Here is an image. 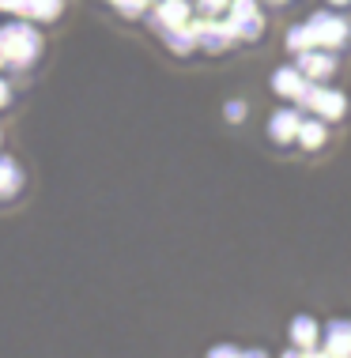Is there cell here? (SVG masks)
<instances>
[{
  "instance_id": "obj_1",
  "label": "cell",
  "mask_w": 351,
  "mask_h": 358,
  "mask_svg": "<svg viewBox=\"0 0 351 358\" xmlns=\"http://www.w3.org/2000/svg\"><path fill=\"white\" fill-rule=\"evenodd\" d=\"M306 27L314 34V45H321V50H344L351 42V19L340 8H321L306 19Z\"/></svg>"
},
{
  "instance_id": "obj_2",
  "label": "cell",
  "mask_w": 351,
  "mask_h": 358,
  "mask_svg": "<svg viewBox=\"0 0 351 358\" xmlns=\"http://www.w3.org/2000/svg\"><path fill=\"white\" fill-rule=\"evenodd\" d=\"M227 27L238 42H257L265 34V15H261L257 0H230L227 8Z\"/></svg>"
},
{
  "instance_id": "obj_3",
  "label": "cell",
  "mask_w": 351,
  "mask_h": 358,
  "mask_svg": "<svg viewBox=\"0 0 351 358\" xmlns=\"http://www.w3.org/2000/svg\"><path fill=\"white\" fill-rule=\"evenodd\" d=\"M295 64L302 69V76H306V80H314V83H325L329 76L336 72L333 50H321V45H310V50L295 53Z\"/></svg>"
},
{
  "instance_id": "obj_4",
  "label": "cell",
  "mask_w": 351,
  "mask_h": 358,
  "mask_svg": "<svg viewBox=\"0 0 351 358\" xmlns=\"http://www.w3.org/2000/svg\"><path fill=\"white\" fill-rule=\"evenodd\" d=\"M298 124H302V110L298 106H284V110H276L268 117V136L276 143H291L298 140Z\"/></svg>"
},
{
  "instance_id": "obj_5",
  "label": "cell",
  "mask_w": 351,
  "mask_h": 358,
  "mask_svg": "<svg viewBox=\"0 0 351 358\" xmlns=\"http://www.w3.org/2000/svg\"><path fill=\"white\" fill-rule=\"evenodd\" d=\"M310 87V80L302 76L298 64H284V69H276L272 72V91L280 94V99H291V102H298V94Z\"/></svg>"
},
{
  "instance_id": "obj_6",
  "label": "cell",
  "mask_w": 351,
  "mask_h": 358,
  "mask_svg": "<svg viewBox=\"0 0 351 358\" xmlns=\"http://www.w3.org/2000/svg\"><path fill=\"white\" fill-rule=\"evenodd\" d=\"M151 19L163 27V31H170V27L189 23V19H193V4H189V0H159Z\"/></svg>"
},
{
  "instance_id": "obj_7",
  "label": "cell",
  "mask_w": 351,
  "mask_h": 358,
  "mask_svg": "<svg viewBox=\"0 0 351 358\" xmlns=\"http://www.w3.org/2000/svg\"><path fill=\"white\" fill-rule=\"evenodd\" d=\"M321 340L333 358H351V321H333L321 332Z\"/></svg>"
},
{
  "instance_id": "obj_8",
  "label": "cell",
  "mask_w": 351,
  "mask_h": 358,
  "mask_svg": "<svg viewBox=\"0 0 351 358\" xmlns=\"http://www.w3.org/2000/svg\"><path fill=\"white\" fill-rule=\"evenodd\" d=\"M317 340H321V328H317V321L310 313H298V317H291V343L295 347H302V351H314L317 347Z\"/></svg>"
},
{
  "instance_id": "obj_9",
  "label": "cell",
  "mask_w": 351,
  "mask_h": 358,
  "mask_svg": "<svg viewBox=\"0 0 351 358\" xmlns=\"http://www.w3.org/2000/svg\"><path fill=\"white\" fill-rule=\"evenodd\" d=\"M325 140H329V129H325V121L317 117H302V124H298V143L306 151H317V148H325Z\"/></svg>"
},
{
  "instance_id": "obj_10",
  "label": "cell",
  "mask_w": 351,
  "mask_h": 358,
  "mask_svg": "<svg viewBox=\"0 0 351 358\" xmlns=\"http://www.w3.org/2000/svg\"><path fill=\"white\" fill-rule=\"evenodd\" d=\"M163 38H167V45H170L174 53H189V50H197V45H200V42H197V31H193V23L170 27Z\"/></svg>"
},
{
  "instance_id": "obj_11",
  "label": "cell",
  "mask_w": 351,
  "mask_h": 358,
  "mask_svg": "<svg viewBox=\"0 0 351 358\" xmlns=\"http://www.w3.org/2000/svg\"><path fill=\"white\" fill-rule=\"evenodd\" d=\"M19 12L38 15V19H53L61 12V0H19Z\"/></svg>"
},
{
  "instance_id": "obj_12",
  "label": "cell",
  "mask_w": 351,
  "mask_h": 358,
  "mask_svg": "<svg viewBox=\"0 0 351 358\" xmlns=\"http://www.w3.org/2000/svg\"><path fill=\"white\" fill-rule=\"evenodd\" d=\"M310 45H314V34H310L306 23H298V27L287 31V50L291 53H302V50H310Z\"/></svg>"
},
{
  "instance_id": "obj_13",
  "label": "cell",
  "mask_w": 351,
  "mask_h": 358,
  "mask_svg": "<svg viewBox=\"0 0 351 358\" xmlns=\"http://www.w3.org/2000/svg\"><path fill=\"white\" fill-rule=\"evenodd\" d=\"M148 4H151V0H113V8L121 15H144V12H148Z\"/></svg>"
},
{
  "instance_id": "obj_14",
  "label": "cell",
  "mask_w": 351,
  "mask_h": 358,
  "mask_svg": "<svg viewBox=\"0 0 351 358\" xmlns=\"http://www.w3.org/2000/svg\"><path fill=\"white\" fill-rule=\"evenodd\" d=\"M197 8H200V15H219L230 8V0H197Z\"/></svg>"
},
{
  "instance_id": "obj_15",
  "label": "cell",
  "mask_w": 351,
  "mask_h": 358,
  "mask_svg": "<svg viewBox=\"0 0 351 358\" xmlns=\"http://www.w3.org/2000/svg\"><path fill=\"white\" fill-rule=\"evenodd\" d=\"M208 358H242V351H238L234 343H219V347H212Z\"/></svg>"
},
{
  "instance_id": "obj_16",
  "label": "cell",
  "mask_w": 351,
  "mask_h": 358,
  "mask_svg": "<svg viewBox=\"0 0 351 358\" xmlns=\"http://www.w3.org/2000/svg\"><path fill=\"white\" fill-rule=\"evenodd\" d=\"M223 113H227V121H242V117H246V102L234 99V102H227V110H223Z\"/></svg>"
},
{
  "instance_id": "obj_17",
  "label": "cell",
  "mask_w": 351,
  "mask_h": 358,
  "mask_svg": "<svg viewBox=\"0 0 351 358\" xmlns=\"http://www.w3.org/2000/svg\"><path fill=\"white\" fill-rule=\"evenodd\" d=\"M280 358H310V355L302 351V347H291V351H284V355H280Z\"/></svg>"
},
{
  "instance_id": "obj_18",
  "label": "cell",
  "mask_w": 351,
  "mask_h": 358,
  "mask_svg": "<svg viewBox=\"0 0 351 358\" xmlns=\"http://www.w3.org/2000/svg\"><path fill=\"white\" fill-rule=\"evenodd\" d=\"M325 4H329V8H340V12H344V8L351 4V0H325Z\"/></svg>"
},
{
  "instance_id": "obj_19",
  "label": "cell",
  "mask_w": 351,
  "mask_h": 358,
  "mask_svg": "<svg viewBox=\"0 0 351 358\" xmlns=\"http://www.w3.org/2000/svg\"><path fill=\"white\" fill-rule=\"evenodd\" d=\"M242 358H268L265 351H261V347H257V351H242Z\"/></svg>"
},
{
  "instance_id": "obj_20",
  "label": "cell",
  "mask_w": 351,
  "mask_h": 358,
  "mask_svg": "<svg viewBox=\"0 0 351 358\" xmlns=\"http://www.w3.org/2000/svg\"><path fill=\"white\" fill-rule=\"evenodd\" d=\"M310 358H333V355H329V351H317V347H314V351H306Z\"/></svg>"
},
{
  "instance_id": "obj_21",
  "label": "cell",
  "mask_w": 351,
  "mask_h": 358,
  "mask_svg": "<svg viewBox=\"0 0 351 358\" xmlns=\"http://www.w3.org/2000/svg\"><path fill=\"white\" fill-rule=\"evenodd\" d=\"M272 4H287V0H272Z\"/></svg>"
}]
</instances>
